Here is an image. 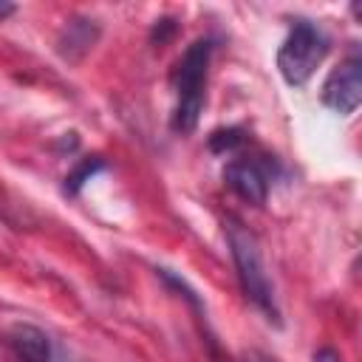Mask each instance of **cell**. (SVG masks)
Instances as JSON below:
<instances>
[{
	"instance_id": "6da1fadb",
	"label": "cell",
	"mask_w": 362,
	"mask_h": 362,
	"mask_svg": "<svg viewBox=\"0 0 362 362\" xmlns=\"http://www.w3.org/2000/svg\"><path fill=\"white\" fill-rule=\"evenodd\" d=\"M209 57H212V40L201 37L192 45H187V51L175 62V71H173L175 105H173V119H170L175 133H192L198 127V119L206 102Z\"/></svg>"
},
{
	"instance_id": "7a4b0ae2",
	"label": "cell",
	"mask_w": 362,
	"mask_h": 362,
	"mask_svg": "<svg viewBox=\"0 0 362 362\" xmlns=\"http://www.w3.org/2000/svg\"><path fill=\"white\" fill-rule=\"evenodd\" d=\"M226 243L238 269V280L240 288L246 294V300L274 325H280V308H277V297H274V286L269 280L266 263H263V252L257 238L235 218H226Z\"/></svg>"
},
{
	"instance_id": "3957f363",
	"label": "cell",
	"mask_w": 362,
	"mask_h": 362,
	"mask_svg": "<svg viewBox=\"0 0 362 362\" xmlns=\"http://www.w3.org/2000/svg\"><path fill=\"white\" fill-rule=\"evenodd\" d=\"M328 54V37L308 20H294L283 45L277 48V71L291 88H303Z\"/></svg>"
},
{
	"instance_id": "277c9868",
	"label": "cell",
	"mask_w": 362,
	"mask_h": 362,
	"mask_svg": "<svg viewBox=\"0 0 362 362\" xmlns=\"http://www.w3.org/2000/svg\"><path fill=\"white\" fill-rule=\"evenodd\" d=\"M322 102L342 116H348L359 107V102H362V59L356 51L328 74V79L322 85Z\"/></svg>"
},
{
	"instance_id": "5b68a950",
	"label": "cell",
	"mask_w": 362,
	"mask_h": 362,
	"mask_svg": "<svg viewBox=\"0 0 362 362\" xmlns=\"http://www.w3.org/2000/svg\"><path fill=\"white\" fill-rule=\"evenodd\" d=\"M223 184L243 201L249 204H263L266 195H269V187H272V173L269 167L260 161V158H252V156H240V158H232L226 167H223Z\"/></svg>"
},
{
	"instance_id": "8992f818",
	"label": "cell",
	"mask_w": 362,
	"mask_h": 362,
	"mask_svg": "<svg viewBox=\"0 0 362 362\" xmlns=\"http://www.w3.org/2000/svg\"><path fill=\"white\" fill-rule=\"evenodd\" d=\"M6 342L20 362H68L62 348L37 325H11Z\"/></svg>"
},
{
	"instance_id": "52a82bcc",
	"label": "cell",
	"mask_w": 362,
	"mask_h": 362,
	"mask_svg": "<svg viewBox=\"0 0 362 362\" xmlns=\"http://www.w3.org/2000/svg\"><path fill=\"white\" fill-rule=\"evenodd\" d=\"M96 34H99V28L90 25V20H79V17L71 20V23L62 28V34H59V54H62L65 59L76 62L79 57H85V54L93 48Z\"/></svg>"
},
{
	"instance_id": "ba28073f",
	"label": "cell",
	"mask_w": 362,
	"mask_h": 362,
	"mask_svg": "<svg viewBox=\"0 0 362 362\" xmlns=\"http://www.w3.org/2000/svg\"><path fill=\"white\" fill-rule=\"evenodd\" d=\"M243 144V130L240 127H226V130H215L209 136V150L212 153H232L235 147Z\"/></svg>"
},
{
	"instance_id": "9c48e42d",
	"label": "cell",
	"mask_w": 362,
	"mask_h": 362,
	"mask_svg": "<svg viewBox=\"0 0 362 362\" xmlns=\"http://www.w3.org/2000/svg\"><path fill=\"white\" fill-rule=\"evenodd\" d=\"M102 167H105V164H102L99 158L82 161V164H79V167H76V170H74V173H71V175L65 178V192L76 195V192H79V187H82L85 181H90V178H93V175H96V173H99Z\"/></svg>"
},
{
	"instance_id": "30bf717a",
	"label": "cell",
	"mask_w": 362,
	"mask_h": 362,
	"mask_svg": "<svg viewBox=\"0 0 362 362\" xmlns=\"http://www.w3.org/2000/svg\"><path fill=\"white\" fill-rule=\"evenodd\" d=\"M226 362H274V359L266 356V354H260V351H246L240 359H226Z\"/></svg>"
},
{
	"instance_id": "8fae6325",
	"label": "cell",
	"mask_w": 362,
	"mask_h": 362,
	"mask_svg": "<svg viewBox=\"0 0 362 362\" xmlns=\"http://www.w3.org/2000/svg\"><path fill=\"white\" fill-rule=\"evenodd\" d=\"M11 11H14V6H11V3H0V20H3V17H8Z\"/></svg>"
}]
</instances>
